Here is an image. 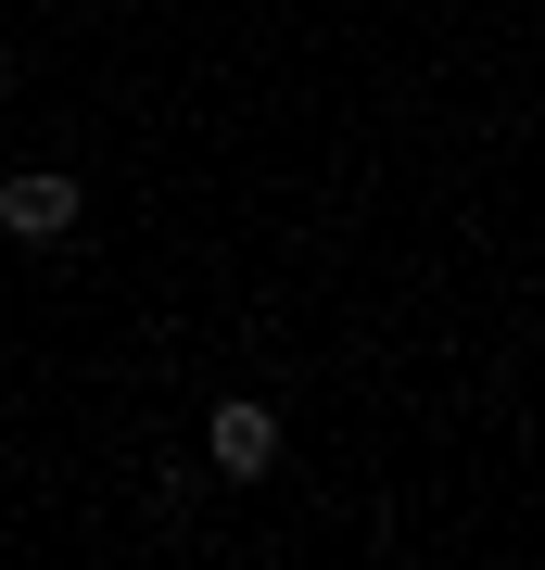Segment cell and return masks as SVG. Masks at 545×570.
Masks as SVG:
<instances>
[{
    "mask_svg": "<svg viewBox=\"0 0 545 570\" xmlns=\"http://www.w3.org/2000/svg\"><path fill=\"white\" fill-rule=\"evenodd\" d=\"M0 89H13V77H0Z\"/></svg>",
    "mask_w": 545,
    "mask_h": 570,
    "instance_id": "cell-4",
    "label": "cell"
},
{
    "mask_svg": "<svg viewBox=\"0 0 545 570\" xmlns=\"http://www.w3.org/2000/svg\"><path fill=\"white\" fill-rule=\"evenodd\" d=\"M203 444H216V482H266V469H280V406H266V393H228V406L203 419Z\"/></svg>",
    "mask_w": 545,
    "mask_h": 570,
    "instance_id": "cell-1",
    "label": "cell"
},
{
    "mask_svg": "<svg viewBox=\"0 0 545 570\" xmlns=\"http://www.w3.org/2000/svg\"><path fill=\"white\" fill-rule=\"evenodd\" d=\"M115 13H153V0H115Z\"/></svg>",
    "mask_w": 545,
    "mask_h": 570,
    "instance_id": "cell-3",
    "label": "cell"
},
{
    "mask_svg": "<svg viewBox=\"0 0 545 570\" xmlns=\"http://www.w3.org/2000/svg\"><path fill=\"white\" fill-rule=\"evenodd\" d=\"M77 216H89V190L64 178V165H26V178H0V228H13V242H64Z\"/></svg>",
    "mask_w": 545,
    "mask_h": 570,
    "instance_id": "cell-2",
    "label": "cell"
}]
</instances>
